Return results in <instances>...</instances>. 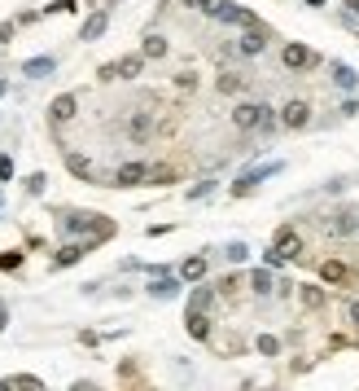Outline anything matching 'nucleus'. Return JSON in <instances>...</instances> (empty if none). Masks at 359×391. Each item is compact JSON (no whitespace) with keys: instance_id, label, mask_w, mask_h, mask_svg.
Masks as SVG:
<instances>
[{"instance_id":"c756f323","label":"nucleus","mask_w":359,"mask_h":391,"mask_svg":"<svg viewBox=\"0 0 359 391\" xmlns=\"http://www.w3.org/2000/svg\"><path fill=\"white\" fill-rule=\"evenodd\" d=\"M259 352H263V357H276V352H281V343L272 339V334H259Z\"/></svg>"},{"instance_id":"1a4fd4ad","label":"nucleus","mask_w":359,"mask_h":391,"mask_svg":"<svg viewBox=\"0 0 359 391\" xmlns=\"http://www.w3.org/2000/svg\"><path fill=\"white\" fill-rule=\"evenodd\" d=\"M355 229H359V216H355V211H338V216L329 220V233H333V238H351Z\"/></svg>"},{"instance_id":"6ab92c4d","label":"nucleus","mask_w":359,"mask_h":391,"mask_svg":"<svg viewBox=\"0 0 359 391\" xmlns=\"http://www.w3.org/2000/svg\"><path fill=\"white\" fill-rule=\"evenodd\" d=\"M140 66H145V53H140V57H123V62H114V75L136 79V75H140Z\"/></svg>"},{"instance_id":"58836bf2","label":"nucleus","mask_w":359,"mask_h":391,"mask_svg":"<svg viewBox=\"0 0 359 391\" xmlns=\"http://www.w3.org/2000/svg\"><path fill=\"white\" fill-rule=\"evenodd\" d=\"M184 5H193V0H184Z\"/></svg>"},{"instance_id":"423d86ee","label":"nucleus","mask_w":359,"mask_h":391,"mask_svg":"<svg viewBox=\"0 0 359 391\" xmlns=\"http://www.w3.org/2000/svg\"><path fill=\"white\" fill-rule=\"evenodd\" d=\"M281 62L290 66V70H307L311 62H316V53L303 49V44H285V49H281Z\"/></svg>"},{"instance_id":"5701e85b","label":"nucleus","mask_w":359,"mask_h":391,"mask_svg":"<svg viewBox=\"0 0 359 391\" xmlns=\"http://www.w3.org/2000/svg\"><path fill=\"white\" fill-rule=\"evenodd\" d=\"M197 5H202V14H206V18H224L232 0H197Z\"/></svg>"},{"instance_id":"bb28decb","label":"nucleus","mask_w":359,"mask_h":391,"mask_svg":"<svg viewBox=\"0 0 359 391\" xmlns=\"http://www.w3.org/2000/svg\"><path fill=\"white\" fill-rule=\"evenodd\" d=\"M101 31H105V14H92L88 22H83V40H97Z\"/></svg>"},{"instance_id":"4c0bfd02","label":"nucleus","mask_w":359,"mask_h":391,"mask_svg":"<svg viewBox=\"0 0 359 391\" xmlns=\"http://www.w3.org/2000/svg\"><path fill=\"white\" fill-rule=\"evenodd\" d=\"M0 92H5V79H0Z\"/></svg>"},{"instance_id":"2f4dec72","label":"nucleus","mask_w":359,"mask_h":391,"mask_svg":"<svg viewBox=\"0 0 359 391\" xmlns=\"http://www.w3.org/2000/svg\"><path fill=\"white\" fill-rule=\"evenodd\" d=\"M9 176H14V159H9V154H0V181H9Z\"/></svg>"},{"instance_id":"6e6552de","label":"nucleus","mask_w":359,"mask_h":391,"mask_svg":"<svg viewBox=\"0 0 359 391\" xmlns=\"http://www.w3.org/2000/svg\"><path fill=\"white\" fill-rule=\"evenodd\" d=\"M311 119V106L307 101H285V110H281V123L285 128H307Z\"/></svg>"},{"instance_id":"f257e3e1","label":"nucleus","mask_w":359,"mask_h":391,"mask_svg":"<svg viewBox=\"0 0 359 391\" xmlns=\"http://www.w3.org/2000/svg\"><path fill=\"white\" fill-rule=\"evenodd\" d=\"M272 114H276V110L263 106V101H241L232 110V128H241V132H254V128H259V132H272V128H276Z\"/></svg>"},{"instance_id":"7ed1b4c3","label":"nucleus","mask_w":359,"mask_h":391,"mask_svg":"<svg viewBox=\"0 0 359 391\" xmlns=\"http://www.w3.org/2000/svg\"><path fill=\"white\" fill-rule=\"evenodd\" d=\"M276 172H281V163H268V168H254V172H246V176H241V181H237V185H232V194H237V198H246V194H254V189H259L263 181H268V176H276Z\"/></svg>"},{"instance_id":"e433bc0d","label":"nucleus","mask_w":359,"mask_h":391,"mask_svg":"<svg viewBox=\"0 0 359 391\" xmlns=\"http://www.w3.org/2000/svg\"><path fill=\"white\" fill-rule=\"evenodd\" d=\"M307 5H325V0H307Z\"/></svg>"},{"instance_id":"b1692460","label":"nucleus","mask_w":359,"mask_h":391,"mask_svg":"<svg viewBox=\"0 0 359 391\" xmlns=\"http://www.w3.org/2000/svg\"><path fill=\"white\" fill-rule=\"evenodd\" d=\"M145 57H166V40L162 35H145V49H140Z\"/></svg>"},{"instance_id":"cd10ccee","label":"nucleus","mask_w":359,"mask_h":391,"mask_svg":"<svg viewBox=\"0 0 359 391\" xmlns=\"http://www.w3.org/2000/svg\"><path fill=\"white\" fill-rule=\"evenodd\" d=\"M303 303H307V308H325V294H320V286H303Z\"/></svg>"},{"instance_id":"9d476101","label":"nucleus","mask_w":359,"mask_h":391,"mask_svg":"<svg viewBox=\"0 0 359 391\" xmlns=\"http://www.w3.org/2000/svg\"><path fill=\"white\" fill-rule=\"evenodd\" d=\"M149 294H153V299H175V294H180V281L166 277V272H158V277L149 281Z\"/></svg>"},{"instance_id":"aec40b11","label":"nucleus","mask_w":359,"mask_h":391,"mask_svg":"<svg viewBox=\"0 0 359 391\" xmlns=\"http://www.w3.org/2000/svg\"><path fill=\"white\" fill-rule=\"evenodd\" d=\"M333 79H338V88H346V92H351V88L359 84V75H355V70H351V66H342V62H338V66H333Z\"/></svg>"},{"instance_id":"2eb2a0df","label":"nucleus","mask_w":359,"mask_h":391,"mask_svg":"<svg viewBox=\"0 0 359 391\" xmlns=\"http://www.w3.org/2000/svg\"><path fill=\"white\" fill-rule=\"evenodd\" d=\"M224 22H237V27H263V22L254 18V14H250V9H241V5H228V14H224Z\"/></svg>"},{"instance_id":"20e7f679","label":"nucleus","mask_w":359,"mask_h":391,"mask_svg":"<svg viewBox=\"0 0 359 391\" xmlns=\"http://www.w3.org/2000/svg\"><path fill=\"white\" fill-rule=\"evenodd\" d=\"M75 110H79V97H75V92H62V97H53V106H49V119L53 123H70V119H75Z\"/></svg>"},{"instance_id":"4be33fe9","label":"nucleus","mask_w":359,"mask_h":391,"mask_svg":"<svg viewBox=\"0 0 359 391\" xmlns=\"http://www.w3.org/2000/svg\"><path fill=\"white\" fill-rule=\"evenodd\" d=\"M66 168L75 172V176H83V181H88V176H92V163L83 159V154H66Z\"/></svg>"},{"instance_id":"473e14b6","label":"nucleus","mask_w":359,"mask_h":391,"mask_svg":"<svg viewBox=\"0 0 359 391\" xmlns=\"http://www.w3.org/2000/svg\"><path fill=\"white\" fill-rule=\"evenodd\" d=\"M14 35V22H0V40H9Z\"/></svg>"},{"instance_id":"412c9836","label":"nucleus","mask_w":359,"mask_h":391,"mask_svg":"<svg viewBox=\"0 0 359 391\" xmlns=\"http://www.w3.org/2000/svg\"><path fill=\"white\" fill-rule=\"evenodd\" d=\"M246 88V75H237V70H224L219 75V92H241Z\"/></svg>"},{"instance_id":"f8f14e48","label":"nucleus","mask_w":359,"mask_h":391,"mask_svg":"<svg viewBox=\"0 0 359 391\" xmlns=\"http://www.w3.org/2000/svg\"><path fill=\"white\" fill-rule=\"evenodd\" d=\"M83 255H88V242H83V246H79V242H66L62 251H57V259H53V264H57V268H70V264H79Z\"/></svg>"},{"instance_id":"9b49d317","label":"nucleus","mask_w":359,"mask_h":391,"mask_svg":"<svg viewBox=\"0 0 359 391\" xmlns=\"http://www.w3.org/2000/svg\"><path fill=\"white\" fill-rule=\"evenodd\" d=\"M149 132H153V114H131V123H127V137L131 141H149Z\"/></svg>"},{"instance_id":"39448f33","label":"nucleus","mask_w":359,"mask_h":391,"mask_svg":"<svg viewBox=\"0 0 359 391\" xmlns=\"http://www.w3.org/2000/svg\"><path fill=\"white\" fill-rule=\"evenodd\" d=\"M140 181H149V168H145V163H123V168L114 172V185H118V189H131V185H140Z\"/></svg>"},{"instance_id":"f704fd0d","label":"nucleus","mask_w":359,"mask_h":391,"mask_svg":"<svg viewBox=\"0 0 359 391\" xmlns=\"http://www.w3.org/2000/svg\"><path fill=\"white\" fill-rule=\"evenodd\" d=\"M9 325V312H5V308H0V330H5Z\"/></svg>"},{"instance_id":"7c9ffc66","label":"nucleus","mask_w":359,"mask_h":391,"mask_svg":"<svg viewBox=\"0 0 359 391\" xmlns=\"http://www.w3.org/2000/svg\"><path fill=\"white\" fill-rule=\"evenodd\" d=\"M250 251H246V242H228V264H241Z\"/></svg>"},{"instance_id":"dca6fc26","label":"nucleus","mask_w":359,"mask_h":391,"mask_svg":"<svg viewBox=\"0 0 359 391\" xmlns=\"http://www.w3.org/2000/svg\"><path fill=\"white\" fill-rule=\"evenodd\" d=\"M320 272H325V281H338V286H342V281H351V268H346L342 259H325Z\"/></svg>"},{"instance_id":"ddd939ff","label":"nucleus","mask_w":359,"mask_h":391,"mask_svg":"<svg viewBox=\"0 0 359 391\" xmlns=\"http://www.w3.org/2000/svg\"><path fill=\"white\" fill-rule=\"evenodd\" d=\"M53 70H57V62H53V57H31V62H22V75H27V79L53 75Z\"/></svg>"},{"instance_id":"c9c22d12","label":"nucleus","mask_w":359,"mask_h":391,"mask_svg":"<svg viewBox=\"0 0 359 391\" xmlns=\"http://www.w3.org/2000/svg\"><path fill=\"white\" fill-rule=\"evenodd\" d=\"M346 9H355V14H359V0H346Z\"/></svg>"},{"instance_id":"393cba45","label":"nucleus","mask_w":359,"mask_h":391,"mask_svg":"<svg viewBox=\"0 0 359 391\" xmlns=\"http://www.w3.org/2000/svg\"><path fill=\"white\" fill-rule=\"evenodd\" d=\"M215 303V290L210 286H202V290H193V299H188V308H197V312H206V308Z\"/></svg>"},{"instance_id":"f03ea898","label":"nucleus","mask_w":359,"mask_h":391,"mask_svg":"<svg viewBox=\"0 0 359 391\" xmlns=\"http://www.w3.org/2000/svg\"><path fill=\"white\" fill-rule=\"evenodd\" d=\"M298 255H303V238H298V229H294V224L276 229V242H272V251H268V264L276 268V264H285V259H298Z\"/></svg>"},{"instance_id":"4468645a","label":"nucleus","mask_w":359,"mask_h":391,"mask_svg":"<svg viewBox=\"0 0 359 391\" xmlns=\"http://www.w3.org/2000/svg\"><path fill=\"white\" fill-rule=\"evenodd\" d=\"M188 334H193V339H210V317L206 312H197V308H188Z\"/></svg>"},{"instance_id":"a211bd4d","label":"nucleus","mask_w":359,"mask_h":391,"mask_svg":"<svg viewBox=\"0 0 359 391\" xmlns=\"http://www.w3.org/2000/svg\"><path fill=\"white\" fill-rule=\"evenodd\" d=\"M180 277H184V281H202V277H206V259H202V255L184 259V268H180Z\"/></svg>"},{"instance_id":"c85d7f7f","label":"nucleus","mask_w":359,"mask_h":391,"mask_svg":"<svg viewBox=\"0 0 359 391\" xmlns=\"http://www.w3.org/2000/svg\"><path fill=\"white\" fill-rule=\"evenodd\" d=\"M22 264V251H0V268H5V272H14Z\"/></svg>"},{"instance_id":"0eeeda50","label":"nucleus","mask_w":359,"mask_h":391,"mask_svg":"<svg viewBox=\"0 0 359 391\" xmlns=\"http://www.w3.org/2000/svg\"><path fill=\"white\" fill-rule=\"evenodd\" d=\"M237 49H241V57H259L263 49H268V31H263V27H250V31L241 35V44H237Z\"/></svg>"},{"instance_id":"a878e982","label":"nucleus","mask_w":359,"mask_h":391,"mask_svg":"<svg viewBox=\"0 0 359 391\" xmlns=\"http://www.w3.org/2000/svg\"><path fill=\"white\" fill-rule=\"evenodd\" d=\"M250 286H254L259 294H268L272 290V272L268 268H254V272H250Z\"/></svg>"},{"instance_id":"72a5a7b5","label":"nucleus","mask_w":359,"mask_h":391,"mask_svg":"<svg viewBox=\"0 0 359 391\" xmlns=\"http://www.w3.org/2000/svg\"><path fill=\"white\" fill-rule=\"evenodd\" d=\"M351 321H355V325H359V299H355V303H351Z\"/></svg>"},{"instance_id":"f3484780","label":"nucleus","mask_w":359,"mask_h":391,"mask_svg":"<svg viewBox=\"0 0 359 391\" xmlns=\"http://www.w3.org/2000/svg\"><path fill=\"white\" fill-rule=\"evenodd\" d=\"M0 387H14V391H44L40 378H31V374H18V378H0Z\"/></svg>"}]
</instances>
